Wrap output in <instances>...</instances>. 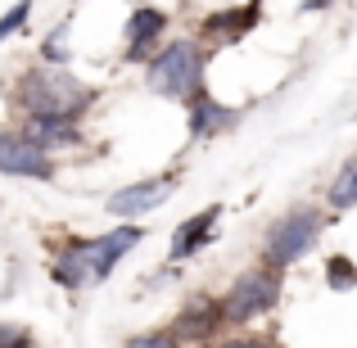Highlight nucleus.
<instances>
[{
  "mask_svg": "<svg viewBox=\"0 0 357 348\" xmlns=\"http://www.w3.org/2000/svg\"><path fill=\"white\" fill-rule=\"evenodd\" d=\"M280 289H285V276L271 267H244L236 280H231V289L218 298L222 303V331H244L249 321H258V317L276 312L280 303Z\"/></svg>",
  "mask_w": 357,
  "mask_h": 348,
  "instance_id": "5",
  "label": "nucleus"
},
{
  "mask_svg": "<svg viewBox=\"0 0 357 348\" xmlns=\"http://www.w3.org/2000/svg\"><path fill=\"white\" fill-rule=\"evenodd\" d=\"M136 244H145V227H122L105 231V235H91V240H68L50 262V276L59 289H91V285H105L109 276L118 271V262L127 258Z\"/></svg>",
  "mask_w": 357,
  "mask_h": 348,
  "instance_id": "1",
  "label": "nucleus"
},
{
  "mask_svg": "<svg viewBox=\"0 0 357 348\" xmlns=\"http://www.w3.org/2000/svg\"><path fill=\"white\" fill-rule=\"evenodd\" d=\"M326 227H331V218H326L317 204H294V209L280 213L267 227V235H262V267L285 276L289 267H298V262L321 244Z\"/></svg>",
  "mask_w": 357,
  "mask_h": 348,
  "instance_id": "4",
  "label": "nucleus"
},
{
  "mask_svg": "<svg viewBox=\"0 0 357 348\" xmlns=\"http://www.w3.org/2000/svg\"><path fill=\"white\" fill-rule=\"evenodd\" d=\"M326 204H331L335 213H349V209H357V154H353V158H344V163H340V172L331 176Z\"/></svg>",
  "mask_w": 357,
  "mask_h": 348,
  "instance_id": "14",
  "label": "nucleus"
},
{
  "mask_svg": "<svg viewBox=\"0 0 357 348\" xmlns=\"http://www.w3.org/2000/svg\"><path fill=\"white\" fill-rule=\"evenodd\" d=\"M258 5H262V0H258Z\"/></svg>",
  "mask_w": 357,
  "mask_h": 348,
  "instance_id": "22",
  "label": "nucleus"
},
{
  "mask_svg": "<svg viewBox=\"0 0 357 348\" xmlns=\"http://www.w3.org/2000/svg\"><path fill=\"white\" fill-rule=\"evenodd\" d=\"M23 131L32 145H41L45 154H59V149L82 145V118H59V114H27Z\"/></svg>",
  "mask_w": 357,
  "mask_h": 348,
  "instance_id": "12",
  "label": "nucleus"
},
{
  "mask_svg": "<svg viewBox=\"0 0 357 348\" xmlns=\"http://www.w3.org/2000/svg\"><path fill=\"white\" fill-rule=\"evenodd\" d=\"M122 348H185L172 331H145V335H131Z\"/></svg>",
  "mask_w": 357,
  "mask_h": 348,
  "instance_id": "19",
  "label": "nucleus"
},
{
  "mask_svg": "<svg viewBox=\"0 0 357 348\" xmlns=\"http://www.w3.org/2000/svg\"><path fill=\"white\" fill-rule=\"evenodd\" d=\"M96 105V86L77 77L73 68L59 63H36L14 82V109L27 114H59V118H82Z\"/></svg>",
  "mask_w": 357,
  "mask_h": 348,
  "instance_id": "2",
  "label": "nucleus"
},
{
  "mask_svg": "<svg viewBox=\"0 0 357 348\" xmlns=\"http://www.w3.org/2000/svg\"><path fill=\"white\" fill-rule=\"evenodd\" d=\"M0 348H36V340H32V331H27V326L0 321Z\"/></svg>",
  "mask_w": 357,
  "mask_h": 348,
  "instance_id": "20",
  "label": "nucleus"
},
{
  "mask_svg": "<svg viewBox=\"0 0 357 348\" xmlns=\"http://www.w3.org/2000/svg\"><path fill=\"white\" fill-rule=\"evenodd\" d=\"M208 348H285V344L271 335H218Z\"/></svg>",
  "mask_w": 357,
  "mask_h": 348,
  "instance_id": "18",
  "label": "nucleus"
},
{
  "mask_svg": "<svg viewBox=\"0 0 357 348\" xmlns=\"http://www.w3.org/2000/svg\"><path fill=\"white\" fill-rule=\"evenodd\" d=\"M172 190H176V172L140 176V181H131V186H122V190H114V195H109V204H105V209L114 213L118 222H136L140 213H154V209H163V204L172 199Z\"/></svg>",
  "mask_w": 357,
  "mask_h": 348,
  "instance_id": "7",
  "label": "nucleus"
},
{
  "mask_svg": "<svg viewBox=\"0 0 357 348\" xmlns=\"http://www.w3.org/2000/svg\"><path fill=\"white\" fill-rule=\"evenodd\" d=\"M326 285H331V289H353L357 285V267L344 258V253L326 258Z\"/></svg>",
  "mask_w": 357,
  "mask_h": 348,
  "instance_id": "15",
  "label": "nucleus"
},
{
  "mask_svg": "<svg viewBox=\"0 0 357 348\" xmlns=\"http://www.w3.org/2000/svg\"><path fill=\"white\" fill-rule=\"evenodd\" d=\"M0 176L54 181V176H59V163H54V154H45L41 145H32L18 127H5L0 131Z\"/></svg>",
  "mask_w": 357,
  "mask_h": 348,
  "instance_id": "6",
  "label": "nucleus"
},
{
  "mask_svg": "<svg viewBox=\"0 0 357 348\" xmlns=\"http://www.w3.org/2000/svg\"><path fill=\"white\" fill-rule=\"evenodd\" d=\"M331 0H303V9H326Z\"/></svg>",
  "mask_w": 357,
  "mask_h": 348,
  "instance_id": "21",
  "label": "nucleus"
},
{
  "mask_svg": "<svg viewBox=\"0 0 357 348\" xmlns=\"http://www.w3.org/2000/svg\"><path fill=\"white\" fill-rule=\"evenodd\" d=\"M63 41H68V23H59L50 32V41L41 45V63H59V68H68V45H63Z\"/></svg>",
  "mask_w": 357,
  "mask_h": 348,
  "instance_id": "17",
  "label": "nucleus"
},
{
  "mask_svg": "<svg viewBox=\"0 0 357 348\" xmlns=\"http://www.w3.org/2000/svg\"><path fill=\"white\" fill-rule=\"evenodd\" d=\"M185 122H190V140H218V136H227V131L240 127V109L222 105V100H213L208 91H204V96H195L190 105H185Z\"/></svg>",
  "mask_w": 357,
  "mask_h": 348,
  "instance_id": "11",
  "label": "nucleus"
},
{
  "mask_svg": "<svg viewBox=\"0 0 357 348\" xmlns=\"http://www.w3.org/2000/svg\"><path fill=\"white\" fill-rule=\"evenodd\" d=\"M258 27V0H244V5H231V9H218L199 23V45H236Z\"/></svg>",
  "mask_w": 357,
  "mask_h": 348,
  "instance_id": "9",
  "label": "nucleus"
},
{
  "mask_svg": "<svg viewBox=\"0 0 357 348\" xmlns=\"http://www.w3.org/2000/svg\"><path fill=\"white\" fill-rule=\"evenodd\" d=\"M172 335L181 344H213L222 335V303L213 294H195L190 303L176 312V326Z\"/></svg>",
  "mask_w": 357,
  "mask_h": 348,
  "instance_id": "10",
  "label": "nucleus"
},
{
  "mask_svg": "<svg viewBox=\"0 0 357 348\" xmlns=\"http://www.w3.org/2000/svg\"><path fill=\"white\" fill-rule=\"evenodd\" d=\"M163 32H167V14L154 5H140L127 14L122 23V63H149L154 50L163 45Z\"/></svg>",
  "mask_w": 357,
  "mask_h": 348,
  "instance_id": "8",
  "label": "nucleus"
},
{
  "mask_svg": "<svg viewBox=\"0 0 357 348\" xmlns=\"http://www.w3.org/2000/svg\"><path fill=\"white\" fill-rule=\"evenodd\" d=\"M204 68H208V50L199 45V36H176L158 45L154 59L145 63V86L158 100L190 105L195 96H204Z\"/></svg>",
  "mask_w": 357,
  "mask_h": 348,
  "instance_id": "3",
  "label": "nucleus"
},
{
  "mask_svg": "<svg viewBox=\"0 0 357 348\" xmlns=\"http://www.w3.org/2000/svg\"><path fill=\"white\" fill-rule=\"evenodd\" d=\"M27 18H32V0H18V5H9L5 14H0V45L9 41V36H18L27 27Z\"/></svg>",
  "mask_w": 357,
  "mask_h": 348,
  "instance_id": "16",
  "label": "nucleus"
},
{
  "mask_svg": "<svg viewBox=\"0 0 357 348\" xmlns=\"http://www.w3.org/2000/svg\"><path fill=\"white\" fill-rule=\"evenodd\" d=\"M218 222H222V204H208V209H199V213H190L185 222H176V231H172V262H185V258H195L199 249H208V240H213V231H218Z\"/></svg>",
  "mask_w": 357,
  "mask_h": 348,
  "instance_id": "13",
  "label": "nucleus"
}]
</instances>
